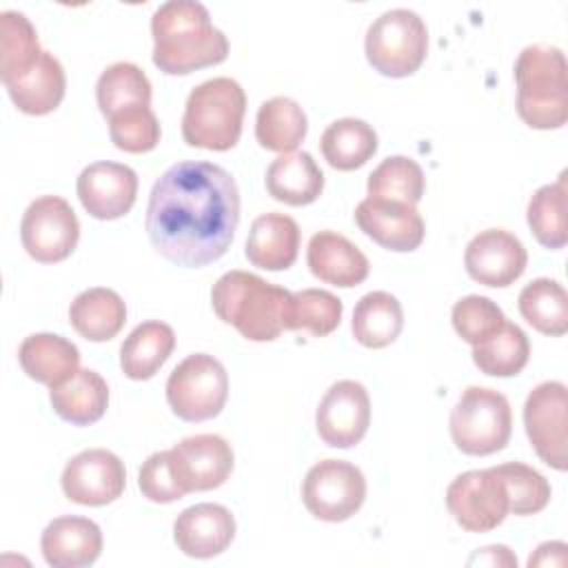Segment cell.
Returning a JSON list of instances; mask_svg holds the SVG:
<instances>
[{
    "label": "cell",
    "mask_w": 568,
    "mask_h": 568,
    "mask_svg": "<svg viewBox=\"0 0 568 568\" xmlns=\"http://www.w3.org/2000/svg\"><path fill=\"white\" fill-rule=\"evenodd\" d=\"M426 189L422 166L406 155H390L382 160L368 175V197L390 200L415 206Z\"/></svg>",
    "instance_id": "obj_36"
},
{
    "label": "cell",
    "mask_w": 568,
    "mask_h": 568,
    "mask_svg": "<svg viewBox=\"0 0 568 568\" xmlns=\"http://www.w3.org/2000/svg\"><path fill=\"white\" fill-rule=\"evenodd\" d=\"M450 437L464 455H493L506 448L513 433L508 399L486 386H468L450 410Z\"/></svg>",
    "instance_id": "obj_6"
},
{
    "label": "cell",
    "mask_w": 568,
    "mask_h": 568,
    "mask_svg": "<svg viewBox=\"0 0 568 568\" xmlns=\"http://www.w3.org/2000/svg\"><path fill=\"white\" fill-rule=\"evenodd\" d=\"M229 397V375L209 353L184 357L166 379V402L184 422H206L222 413Z\"/></svg>",
    "instance_id": "obj_8"
},
{
    "label": "cell",
    "mask_w": 568,
    "mask_h": 568,
    "mask_svg": "<svg viewBox=\"0 0 568 568\" xmlns=\"http://www.w3.org/2000/svg\"><path fill=\"white\" fill-rule=\"evenodd\" d=\"M517 306L521 317L544 335L559 337L568 331V293L557 280H532L521 288Z\"/></svg>",
    "instance_id": "obj_32"
},
{
    "label": "cell",
    "mask_w": 568,
    "mask_h": 568,
    "mask_svg": "<svg viewBox=\"0 0 568 568\" xmlns=\"http://www.w3.org/2000/svg\"><path fill=\"white\" fill-rule=\"evenodd\" d=\"M235 537V517L222 504H195L184 508L173 524L178 548L195 559L222 555Z\"/></svg>",
    "instance_id": "obj_19"
},
{
    "label": "cell",
    "mask_w": 568,
    "mask_h": 568,
    "mask_svg": "<svg viewBox=\"0 0 568 568\" xmlns=\"http://www.w3.org/2000/svg\"><path fill=\"white\" fill-rule=\"evenodd\" d=\"M366 499L364 473L344 459H324L308 468L302 481L306 510L322 521L351 519Z\"/></svg>",
    "instance_id": "obj_9"
},
{
    "label": "cell",
    "mask_w": 568,
    "mask_h": 568,
    "mask_svg": "<svg viewBox=\"0 0 568 568\" xmlns=\"http://www.w3.org/2000/svg\"><path fill=\"white\" fill-rule=\"evenodd\" d=\"M368 64L386 78L413 75L428 53V29L410 9H388L371 22L364 38Z\"/></svg>",
    "instance_id": "obj_7"
},
{
    "label": "cell",
    "mask_w": 568,
    "mask_h": 568,
    "mask_svg": "<svg viewBox=\"0 0 568 568\" xmlns=\"http://www.w3.org/2000/svg\"><path fill=\"white\" fill-rule=\"evenodd\" d=\"M49 399L58 417L73 426H89L102 419L106 413L109 386L100 373L78 368L73 377L51 388Z\"/></svg>",
    "instance_id": "obj_26"
},
{
    "label": "cell",
    "mask_w": 568,
    "mask_h": 568,
    "mask_svg": "<svg viewBox=\"0 0 568 568\" xmlns=\"http://www.w3.org/2000/svg\"><path fill=\"white\" fill-rule=\"evenodd\" d=\"M95 100L106 120L131 106H151V82L138 64L113 62L98 78Z\"/></svg>",
    "instance_id": "obj_33"
},
{
    "label": "cell",
    "mask_w": 568,
    "mask_h": 568,
    "mask_svg": "<svg viewBox=\"0 0 568 568\" xmlns=\"http://www.w3.org/2000/svg\"><path fill=\"white\" fill-rule=\"evenodd\" d=\"M67 499L80 506H106L126 486L122 459L106 448H89L71 457L60 477Z\"/></svg>",
    "instance_id": "obj_13"
},
{
    "label": "cell",
    "mask_w": 568,
    "mask_h": 568,
    "mask_svg": "<svg viewBox=\"0 0 568 568\" xmlns=\"http://www.w3.org/2000/svg\"><path fill=\"white\" fill-rule=\"evenodd\" d=\"M175 348V333L166 322L138 324L120 346V366L129 379H151Z\"/></svg>",
    "instance_id": "obj_27"
},
{
    "label": "cell",
    "mask_w": 568,
    "mask_h": 568,
    "mask_svg": "<svg viewBox=\"0 0 568 568\" xmlns=\"http://www.w3.org/2000/svg\"><path fill=\"white\" fill-rule=\"evenodd\" d=\"M171 455L186 493L213 490L222 486L233 470L231 444L213 433L184 437L171 448Z\"/></svg>",
    "instance_id": "obj_18"
},
{
    "label": "cell",
    "mask_w": 568,
    "mask_h": 568,
    "mask_svg": "<svg viewBox=\"0 0 568 568\" xmlns=\"http://www.w3.org/2000/svg\"><path fill=\"white\" fill-rule=\"evenodd\" d=\"M20 240L29 257H33L36 262H62L78 246V215L64 197L42 195L27 206L20 222Z\"/></svg>",
    "instance_id": "obj_10"
},
{
    "label": "cell",
    "mask_w": 568,
    "mask_h": 568,
    "mask_svg": "<svg viewBox=\"0 0 568 568\" xmlns=\"http://www.w3.org/2000/svg\"><path fill=\"white\" fill-rule=\"evenodd\" d=\"M566 408L568 395L561 382L537 384L524 404V426L537 457L561 473L568 468Z\"/></svg>",
    "instance_id": "obj_12"
},
{
    "label": "cell",
    "mask_w": 568,
    "mask_h": 568,
    "mask_svg": "<svg viewBox=\"0 0 568 568\" xmlns=\"http://www.w3.org/2000/svg\"><path fill=\"white\" fill-rule=\"evenodd\" d=\"M264 182L268 195L288 206H306L324 191V173L306 151L275 158L266 169Z\"/></svg>",
    "instance_id": "obj_25"
},
{
    "label": "cell",
    "mask_w": 568,
    "mask_h": 568,
    "mask_svg": "<svg viewBox=\"0 0 568 568\" xmlns=\"http://www.w3.org/2000/svg\"><path fill=\"white\" fill-rule=\"evenodd\" d=\"M246 260L264 271H286L300 253V226L286 213H264L253 220L246 237Z\"/></svg>",
    "instance_id": "obj_22"
},
{
    "label": "cell",
    "mask_w": 568,
    "mask_h": 568,
    "mask_svg": "<svg viewBox=\"0 0 568 568\" xmlns=\"http://www.w3.org/2000/svg\"><path fill=\"white\" fill-rule=\"evenodd\" d=\"M324 160L337 171H355L364 166L377 151L375 129L357 118H339L331 122L320 140Z\"/></svg>",
    "instance_id": "obj_31"
},
{
    "label": "cell",
    "mask_w": 568,
    "mask_h": 568,
    "mask_svg": "<svg viewBox=\"0 0 568 568\" xmlns=\"http://www.w3.org/2000/svg\"><path fill=\"white\" fill-rule=\"evenodd\" d=\"M18 362L31 379L53 388L78 373L80 351L62 335L33 333L22 339Z\"/></svg>",
    "instance_id": "obj_24"
},
{
    "label": "cell",
    "mask_w": 568,
    "mask_h": 568,
    "mask_svg": "<svg viewBox=\"0 0 568 568\" xmlns=\"http://www.w3.org/2000/svg\"><path fill=\"white\" fill-rule=\"evenodd\" d=\"M530 357L528 335L513 322L506 320L504 328L486 339L484 344L473 346L475 366L493 377H513L524 371Z\"/></svg>",
    "instance_id": "obj_37"
},
{
    "label": "cell",
    "mask_w": 568,
    "mask_h": 568,
    "mask_svg": "<svg viewBox=\"0 0 568 568\" xmlns=\"http://www.w3.org/2000/svg\"><path fill=\"white\" fill-rule=\"evenodd\" d=\"M246 113V93L233 78H211L197 84L184 104L182 138L189 146L229 151L237 144Z\"/></svg>",
    "instance_id": "obj_5"
},
{
    "label": "cell",
    "mask_w": 568,
    "mask_h": 568,
    "mask_svg": "<svg viewBox=\"0 0 568 568\" xmlns=\"http://www.w3.org/2000/svg\"><path fill=\"white\" fill-rule=\"evenodd\" d=\"M404 328V311L395 295L371 291L353 308V337L366 348H384L393 344Z\"/></svg>",
    "instance_id": "obj_29"
},
{
    "label": "cell",
    "mask_w": 568,
    "mask_h": 568,
    "mask_svg": "<svg viewBox=\"0 0 568 568\" xmlns=\"http://www.w3.org/2000/svg\"><path fill=\"white\" fill-rule=\"evenodd\" d=\"M291 291L248 271H229L211 288L215 315L251 342H273L286 331Z\"/></svg>",
    "instance_id": "obj_3"
},
{
    "label": "cell",
    "mask_w": 568,
    "mask_h": 568,
    "mask_svg": "<svg viewBox=\"0 0 568 568\" xmlns=\"http://www.w3.org/2000/svg\"><path fill=\"white\" fill-rule=\"evenodd\" d=\"M317 435L333 448L359 444L371 426V397L355 379L335 382L320 399L315 413Z\"/></svg>",
    "instance_id": "obj_14"
},
{
    "label": "cell",
    "mask_w": 568,
    "mask_h": 568,
    "mask_svg": "<svg viewBox=\"0 0 568 568\" xmlns=\"http://www.w3.org/2000/svg\"><path fill=\"white\" fill-rule=\"evenodd\" d=\"M75 191L91 217L118 220L135 204L138 175L131 166L120 162H93L78 175Z\"/></svg>",
    "instance_id": "obj_16"
},
{
    "label": "cell",
    "mask_w": 568,
    "mask_h": 568,
    "mask_svg": "<svg viewBox=\"0 0 568 568\" xmlns=\"http://www.w3.org/2000/svg\"><path fill=\"white\" fill-rule=\"evenodd\" d=\"M111 142L126 153L153 151L160 142L162 129L151 106H131L109 118Z\"/></svg>",
    "instance_id": "obj_41"
},
{
    "label": "cell",
    "mask_w": 568,
    "mask_h": 568,
    "mask_svg": "<svg viewBox=\"0 0 568 568\" xmlns=\"http://www.w3.org/2000/svg\"><path fill=\"white\" fill-rule=\"evenodd\" d=\"M446 508L464 530L488 532L506 519L508 495L493 468L466 470L448 484Z\"/></svg>",
    "instance_id": "obj_11"
},
{
    "label": "cell",
    "mask_w": 568,
    "mask_h": 568,
    "mask_svg": "<svg viewBox=\"0 0 568 568\" xmlns=\"http://www.w3.org/2000/svg\"><path fill=\"white\" fill-rule=\"evenodd\" d=\"M450 320L457 335L470 346L484 344L486 339L497 335L506 324L504 311L497 306V302H493L486 295H466L457 300Z\"/></svg>",
    "instance_id": "obj_40"
},
{
    "label": "cell",
    "mask_w": 568,
    "mask_h": 568,
    "mask_svg": "<svg viewBox=\"0 0 568 568\" xmlns=\"http://www.w3.org/2000/svg\"><path fill=\"white\" fill-rule=\"evenodd\" d=\"M11 102L27 115H47L55 111L67 91V75L60 60L42 51L40 60L20 78L4 82Z\"/></svg>",
    "instance_id": "obj_23"
},
{
    "label": "cell",
    "mask_w": 568,
    "mask_h": 568,
    "mask_svg": "<svg viewBox=\"0 0 568 568\" xmlns=\"http://www.w3.org/2000/svg\"><path fill=\"white\" fill-rule=\"evenodd\" d=\"M464 264L475 282L504 288L521 277L528 253L517 235L504 229H486L466 244Z\"/></svg>",
    "instance_id": "obj_15"
},
{
    "label": "cell",
    "mask_w": 568,
    "mask_h": 568,
    "mask_svg": "<svg viewBox=\"0 0 568 568\" xmlns=\"http://www.w3.org/2000/svg\"><path fill=\"white\" fill-rule=\"evenodd\" d=\"M138 486H140L142 495L155 504H171V501H178L184 495H189L186 488L182 486L171 448L153 453L142 464L140 475H138Z\"/></svg>",
    "instance_id": "obj_42"
},
{
    "label": "cell",
    "mask_w": 568,
    "mask_h": 568,
    "mask_svg": "<svg viewBox=\"0 0 568 568\" xmlns=\"http://www.w3.org/2000/svg\"><path fill=\"white\" fill-rule=\"evenodd\" d=\"M308 122L304 109L286 98L275 95L260 104L255 118V138L262 149L275 153H293L297 144L306 138Z\"/></svg>",
    "instance_id": "obj_30"
},
{
    "label": "cell",
    "mask_w": 568,
    "mask_h": 568,
    "mask_svg": "<svg viewBox=\"0 0 568 568\" xmlns=\"http://www.w3.org/2000/svg\"><path fill=\"white\" fill-rule=\"evenodd\" d=\"M153 64L166 75H186L226 60L229 40L197 0H169L151 18Z\"/></svg>",
    "instance_id": "obj_2"
},
{
    "label": "cell",
    "mask_w": 568,
    "mask_h": 568,
    "mask_svg": "<svg viewBox=\"0 0 568 568\" xmlns=\"http://www.w3.org/2000/svg\"><path fill=\"white\" fill-rule=\"evenodd\" d=\"M69 322L84 339L109 342L126 322V304L113 288L93 286L75 295L69 306Z\"/></svg>",
    "instance_id": "obj_28"
},
{
    "label": "cell",
    "mask_w": 568,
    "mask_h": 568,
    "mask_svg": "<svg viewBox=\"0 0 568 568\" xmlns=\"http://www.w3.org/2000/svg\"><path fill=\"white\" fill-rule=\"evenodd\" d=\"M528 226L535 240L550 248H564L568 242V220H566V173L559 175L555 184L539 186L528 202Z\"/></svg>",
    "instance_id": "obj_34"
},
{
    "label": "cell",
    "mask_w": 568,
    "mask_h": 568,
    "mask_svg": "<svg viewBox=\"0 0 568 568\" xmlns=\"http://www.w3.org/2000/svg\"><path fill=\"white\" fill-rule=\"evenodd\" d=\"M342 300L324 288H302L291 295L286 331H308L315 337L333 333L342 322Z\"/></svg>",
    "instance_id": "obj_38"
},
{
    "label": "cell",
    "mask_w": 568,
    "mask_h": 568,
    "mask_svg": "<svg viewBox=\"0 0 568 568\" xmlns=\"http://www.w3.org/2000/svg\"><path fill=\"white\" fill-rule=\"evenodd\" d=\"M493 470L504 481L508 495V513L513 515H535L541 513L550 501V484L548 479L528 464L508 462L493 466Z\"/></svg>",
    "instance_id": "obj_39"
},
{
    "label": "cell",
    "mask_w": 568,
    "mask_h": 568,
    "mask_svg": "<svg viewBox=\"0 0 568 568\" xmlns=\"http://www.w3.org/2000/svg\"><path fill=\"white\" fill-rule=\"evenodd\" d=\"M38 33L20 11L0 13V78L2 84L27 73L42 55Z\"/></svg>",
    "instance_id": "obj_35"
},
{
    "label": "cell",
    "mask_w": 568,
    "mask_h": 568,
    "mask_svg": "<svg viewBox=\"0 0 568 568\" xmlns=\"http://www.w3.org/2000/svg\"><path fill=\"white\" fill-rule=\"evenodd\" d=\"M355 222L364 235L388 251L408 253L424 242V220L410 204L366 197L355 209Z\"/></svg>",
    "instance_id": "obj_17"
},
{
    "label": "cell",
    "mask_w": 568,
    "mask_h": 568,
    "mask_svg": "<svg viewBox=\"0 0 568 568\" xmlns=\"http://www.w3.org/2000/svg\"><path fill=\"white\" fill-rule=\"evenodd\" d=\"M40 550L53 568H84L102 552V530L89 517L62 515L42 530Z\"/></svg>",
    "instance_id": "obj_20"
},
{
    "label": "cell",
    "mask_w": 568,
    "mask_h": 568,
    "mask_svg": "<svg viewBox=\"0 0 568 568\" xmlns=\"http://www.w3.org/2000/svg\"><path fill=\"white\" fill-rule=\"evenodd\" d=\"M568 64L559 47L528 44L515 62L517 113L539 131L561 129L568 120Z\"/></svg>",
    "instance_id": "obj_4"
},
{
    "label": "cell",
    "mask_w": 568,
    "mask_h": 568,
    "mask_svg": "<svg viewBox=\"0 0 568 568\" xmlns=\"http://www.w3.org/2000/svg\"><path fill=\"white\" fill-rule=\"evenodd\" d=\"M566 564V544L564 541H546L539 544L535 555H530L528 566H564Z\"/></svg>",
    "instance_id": "obj_43"
},
{
    "label": "cell",
    "mask_w": 568,
    "mask_h": 568,
    "mask_svg": "<svg viewBox=\"0 0 568 568\" xmlns=\"http://www.w3.org/2000/svg\"><path fill=\"white\" fill-rule=\"evenodd\" d=\"M473 561L488 564V566H517V559L513 557V552L506 546H486L468 559V564H473Z\"/></svg>",
    "instance_id": "obj_44"
},
{
    "label": "cell",
    "mask_w": 568,
    "mask_h": 568,
    "mask_svg": "<svg viewBox=\"0 0 568 568\" xmlns=\"http://www.w3.org/2000/svg\"><path fill=\"white\" fill-rule=\"evenodd\" d=\"M240 224V191L233 175L213 162H178L153 184L144 229L169 262L200 268L220 260Z\"/></svg>",
    "instance_id": "obj_1"
},
{
    "label": "cell",
    "mask_w": 568,
    "mask_h": 568,
    "mask_svg": "<svg viewBox=\"0 0 568 568\" xmlns=\"http://www.w3.org/2000/svg\"><path fill=\"white\" fill-rule=\"evenodd\" d=\"M306 264L326 284L351 288L368 277V257L348 237L335 231H320L308 240Z\"/></svg>",
    "instance_id": "obj_21"
}]
</instances>
